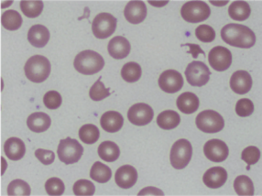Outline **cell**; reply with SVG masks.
<instances>
[{
	"label": "cell",
	"instance_id": "cell-1",
	"mask_svg": "<svg viewBox=\"0 0 262 196\" xmlns=\"http://www.w3.org/2000/svg\"><path fill=\"white\" fill-rule=\"evenodd\" d=\"M221 37L226 43L236 48L249 49L256 43V35L249 27L230 23L221 30Z\"/></svg>",
	"mask_w": 262,
	"mask_h": 196
},
{
	"label": "cell",
	"instance_id": "cell-2",
	"mask_svg": "<svg viewBox=\"0 0 262 196\" xmlns=\"http://www.w3.org/2000/svg\"><path fill=\"white\" fill-rule=\"evenodd\" d=\"M75 70L83 75H93L99 73L105 66L104 58L95 51L86 50L78 53L74 61Z\"/></svg>",
	"mask_w": 262,
	"mask_h": 196
},
{
	"label": "cell",
	"instance_id": "cell-3",
	"mask_svg": "<svg viewBox=\"0 0 262 196\" xmlns=\"http://www.w3.org/2000/svg\"><path fill=\"white\" fill-rule=\"evenodd\" d=\"M51 62L42 55L31 57L24 67L27 78L36 83H42L47 80L51 74Z\"/></svg>",
	"mask_w": 262,
	"mask_h": 196
},
{
	"label": "cell",
	"instance_id": "cell-4",
	"mask_svg": "<svg viewBox=\"0 0 262 196\" xmlns=\"http://www.w3.org/2000/svg\"><path fill=\"white\" fill-rule=\"evenodd\" d=\"M59 160L66 165L75 164L80 161L83 156V146L78 142V140L71 138H66L61 140L57 149Z\"/></svg>",
	"mask_w": 262,
	"mask_h": 196
},
{
	"label": "cell",
	"instance_id": "cell-5",
	"mask_svg": "<svg viewBox=\"0 0 262 196\" xmlns=\"http://www.w3.org/2000/svg\"><path fill=\"white\" fill-rule=\"evenodd\" d=\"M192 156V144L185 139H181L177 140L171 147L170 164L176 170H183L189 164Z\"/></svg>",
	"mask_w": 262,
	"mask_h": 196
},
{
	"label": "cell",
	"instance_id": "cell-6",
	"mask_svg": "<svg viewBox=\"0 0 262 196\" xmlns=\"http://www.w3.org/2000/svg\"><path fill=\"white\" fill-rule=\"evenodd\" d=\"M195 124L200 130L207 134H214L222 130L225 126L223 117L214 110H205L198 114Z\"/></svg>",
	"mask_w": 262,
	"mask_h": 196
},
{
	"label": "cell",
	"instance_id": "cell-7",
	"mask_svg": "<svg viewBox=\"0 0 262 196\" xmlns=\"http://www.w3.org/2000/svg\"><path fill=\"white\" fill-rule=\"evenodd\" d=\"M181 15L185 21L198 23L205 21L211 15V9L204 1H189L183 6Z\"/></svg>",
	"mask_w": 262,
	"mask_h": 196
},
{
	"label": "cell",
	"instance_id": "cell-8",
	"mask_svg": "<svg viewBox=\"0 0 262 196\" xmlns=\"http://www.w3.org/2000/svg\"><path fill=\"white\" fill-rule=\"evenodd\" d=\"M117 23L118 20L113 15L106 12L98 14L93 20V33L97 39H107L116 31Z\"/></svg>",
	"mask_w": 262,
	"mask_h": 196
},
{
	"label": "cell",
	"instance_id": "cell-9",
	"mask_svg": "<svg viewBox=\"0 0 262 196\" xmlns=\"http://www.w3.org/2000/svg\"><path fill=\"white\" fill-rule=\"evenodd\" d=\"M210 75L211 72L209 68L203 61H192L188 64L185 70V76L187 79V82L192 86L201 88L206 85V83L209 82Z\"/></svg>",
	"mask_w": 262,
	"mask_h": 196
},
{
	"label": "cell",
	"instance_id": "cell-10",
	"mask_svg": "<svg viewBox=\"0 0 262 196\" xmlns=\"http://www.w3.org/2000/svg\"><path fill=\"white\" fill-rule=\"evenodd\" d=\"M153 117L154 112L152 107L144 103L132 105L127 112V118L129 122L138 126L148 125L152 121Z\"/></svg>",
	"mask_w": 262,
	"mask_h": 196
},
{
	"label": "cell",
	"instance_id": "cell-11",
	"mask_svg": "<svg viewBox=\"0 0 262 196\" xmlns=\"http://www.w3.org/2000/svg\"><path fill=\"white\" fill-rule=\"evenodd\" d=\"M208 61L214 70L224 72L231 66V52L223 46H216L210 51Z\"/></svg>",
	"mask_w": 262,
	"mask_h": 196
},
{
	"label": "cell",
	"instance_id": "cell-12",
	"mask_svg": "<svg viewBox=\"0 0 262 196\" xmlns=\"http://www.w3.org/2000/svg\"><path fill=\"white\" fill-rule=\"evenodd\" d=\"M158 83L162 91L174 94L184 86V78L178 71L166 70L161 74Z\"/></svg>",
	"mask_w": 262,
	"mask_h": 196
},
{
	"label": "cell",
	"instance_id": "cell-13",
	"mask_svg": "<svg viewBox=\"0 0 262 196\" xmlns=\"http://www.w3.org/2000/svg\"><path fill=\"white\" fill-rule=\"evenodd\" d=\"M204 153L209 161L219 163L227 160L229 154V149L227 144L224 142L223 140L214 139V140H208L205 144Z\"/></svg>",
	"mask_w": 262,
	"mask_h": 196
},
{
	"label": "cell",
	"instance_id": "cell-14",
	"mask_svg": "<svg viewBox=\"0 0 262 196\" xmlns=\"http://www.w3.org/2000/svg\"><path fill=\"white\" fill-rule=\"evenodd\" d=\"M124 15L131 24H140L147 17V7L143 1H129L127 3Z\"/></svg>",
	"mask_w": 262,
	"mask_h": 196
},
{
	"label": "cell",
	"instance_id": "cell-15",
	"mask_svg": "<svg viewBox=\"0 0 262 196\" xmlns=\"http://www.w3.org/2000/svg\"><path fill=\"white\" fill-rule=\"evenodd\" d=\"M115 181L119 187L129 189L133 187L138 181V171L133 166H121L116 171Z\"/></svg>",
	"mask_w": 262,
	"mask_h": 196
},
{
	"label": "cell",
	"instance_id": "cell-16",
	"mask_svg": "<svg viewBox=\"0 0 262 196\" xmlns=\"http://www.w3.org/2000/svg\"><path fill=\"white\" fill-rule=\"evenodd\" d=\"M252 78L247 71H236L230 78V88L238 95L249 93L252 88Z\"/></svg>",
	"mask_w": 262,
	"mask_h": 196
},
{
	"label": "cell",
	"instance_id": "cell-17",
	"mask_svg": "<svg viewBox=\"0 0 262 196\" xmlns=\"http://www.w3.org/2000/svg\"><path fill=\"white\" fill-rule=\"evenodd\" d=\"M227 172L223 167L215 166L206 170L203 176V182L207 187L217 189L227 183Z\"/></svg>",
	"mask_w": 262,
	"mask_h": 196
},
{
	"label": "cell",
	"instance_id": "cell-18",
	"mask_svg": "<svg viewBox=\"0 0 262 196\" xmlns=\"http://www.w3.org/2000/svg\"><path fill=\"white\" fill-rule=\"evenodd\" d=\"M130 43L122 36H117L110 39L107 45V51L110 56L116 60H122L130 53Z\"/></svg>",
	"mask_w": 262,
	"mask_h": 196
},
{
	"label": "cell",
	"instance_id": "cell-19",
	"mask_svg": "<svg viewBox=\"0 0 262 196\" xmlns=\"http://www.w3.org/2000/svg\"><path fill=\"white\" fill-rule=\"evenodd\" d=\"M50 31L43 25H33L28 32L29 42L36 48H43L49 42Z\"/></svg>",
	"mask_w": 262,
	"mask_h": 196
},
{
	"label": "cell",
	"instance_id": "cell-20",
	"mask_svg": "<svg viewBox=\"0 0 262 196\" xmlns=\"http://www.w3.org/2000/svg\"><path fill=\"white\" fill-rule=\"evenodd\" d=\"M100 125L106 132L116 133L122 128L124 118L121 114L117 111H107L103 114L100 119Z\"/></svg>",
	"mask_w": 262,
	"mask_h": 196
},
{
	"label": "cell",
	"instance_id": "cell-21",
	"mask_svg": "<svg viewBox=\"0 0 262 196\" xmlns=\"http://www.w3.org/2000/svg\"><path fill=\"white\" fill-rule=\"evenodd\" d=\"M4 150L7 157L11 161H19L25 156L26 146L18 138H9L5 142Z\"/></svg>",
	"mask_w": 262,
	"mask_h": 196
},
{
	"label": "cell",
	"instance_id": "cell-22",
	"mask_svg": "<svg viewBox=\"0 0 262 196\" xmlns=\"http://www.w3.org/2000/svg\"><path fill=\"white\" fill-rule=\"evenodd\" d=\"M176 105L181 112L190 115L196 112L197 109L199 108L200 102L195 94L191 92H185L180 95L177 98Z\"/></svg>",
	"mask_w": 262,
	"mask_h": 196
},
{
	"label": "cell",
	"instance_id": "cell-23",
	"mask_svg": "<svg viewBox=\"0 0 262 196\" xmlns=\"http://www.w3.org/2000/svg\"><path fill=\"white\" fill-rule=\"evenodd\" d=\"M52 120L47 114L36 112L27 119V126L32 132L42 133L51 126Z\"/></svg>",
	"mask_w": 262,
	"mask_h": 196
},
{
	"label": "cell",
	"instance_id": "cell-24",
	"mask_svg": "<svg viewBox=\"0 0 262 196\" xmlns=\"http://www.w3.org/2000/svg\"><path fill=\"white\" fill-rule=\"evenodd\" d=\"M251 13V9L246 1H235L228 8V15L230 18L237 21H244L248 19Z\"/></svg>",
	"mask_w": 262,
	"mask_h": 196
},
{
	"label": "cell",
	"instance_id": "cell-25",
	"mask_svg": "<svg viewBox=\"0 0 262 196\" xmlns=\"http://www.w3.org/2000/svg\"><path fill=\"white\" fill-rule=\"evenodd\" d=\"M181 117L173 110H165L158 116L157 124L162 129L170 130L179 126Z\"/></svg>",
	"mask_w": 262,
	"mask_h": 196
},
{
	"label": "cell",
	"instance_id": "cell-26",
	"mask_svg": "<svg viewBox=\"0 0 262 196\" xmlns=\"http://www.w3.org/2000/svg\"><path fill=\"white\" fill-rule=\"evenodd\" d=\"M98 155L103 161L114 162L120 156V149L113 141H104L98 147Z\"/></svg>",
	"mask_w": 262,
	"mask_h": 196
},
{
	"label": "cell",
	"instance_id": "cell-27",
	"mask_svg": "<svg viewBox=\"0 0 262 196\" xmlns=\"http://www.w3.org/2000/svg\"><path fill=\"white\" fill-rule=\"evenodd\" d=\"M22 23L21 15L13 9L5 11L1 16V24L8 31H17L21 27Z\"/></svg>",
	"mask_w": 262,
	"mask_h": 196
},
{
	"label": "cell",
	"instance_id": "cell-28",
	"mask_svg": "<svg viewBox=\"0 0 262 196\" xmlns=\"http://www.w3.org/2000/svg\"><path fill=\"white\" fill-rule=\"evenodd\" d=\"M112 177V170L108 166L103 164L100 161H96L90 170V178L97 183H105Z\"/></svg>",
	"mask_w": 262,
	"mask_h": 196
},
{
	"label": "cell",
	"instance_id": "cell-29",
	"mask_svg": "<svg viewBox=\"0 0 262 196\" xmlns=\"http://www.w3.org/2000/svg\"><path fill=\"white\" fill-rule=\"evenodd\" d=\"M142 74V70L139 63L134 61H129L123 66L121 70V76L127 83H136L140 80Z\"/></svg>",
	"mask_w": 262,
	"mask_h": 196
},
{
	"label": "cell",
	"instance_id": "cell-30",
	"mask_svg": "<svg viewBox=\"0 0 262 196\" xmlns=\"http://www.w3.org/2000/svg\"><path fill=\"white\" fill-rule=\"evenodd\" d=\"M79 137H80V140H82V142L91 145V144L96 143L97 140H99L100 131L97 126L93 124L83 125L79 129Z\"/></svg>",
	"mask_w": 262,
	"mask_h": 196
},
{
	"label": "cell",
	"instance_id": "cell-31",
	"mask_svg": "<svg viewBox=\"0 0 262 196\" xmlns=\"http://www.w3.org/2000/svg\"><path fill=\"white\" fill-rule=\"evenodd\" d=\"M234 189L238 195H254L253 183L246 175H241L235 179Z\"/></svg>",
	"mask_w": 262,
	"mask_h": 196
},
{
	"label": "cell",
	"instance_id": "cell-32",
	"mask_svg": "<svg viewBox=\"0 0 262 196\" xmlns=\"http://www.w3.org/2000/svg\"><path fill=\"white\" fill-rule=\"evenodd\" d=\"M22 13L30 18H38L43 10L42 1H20Z\"/></svg>",
	"mask_w": 262,
	"mask_h": 196
},
{
	"label": "cell",
	"instance_id": "cell-33",
	"mask_svg": "<svg viewBox=\"0 0 262 196\" xmlns=\"http://www.w3.org/2000/svg\"><path fill=\"white\" fill-rule=\"evenodd\" d=\"M31 187L25 181L14 180L8 186V194L10 196L31 195Z\"/></svg>",
	"mask_w": 262,
	"mask_h": 196
},
{
	"label": "cell",
	"instance_id": "cell-34",
	"mask_svg": "<svg viewBox=\"0 0 262 196\" xmlns=\"http://www.w3.org/2000/svg\"><path fill=\"white\" fill-rule=\"evenodd\" d=\"M101 77L98 78L92 88H90L89 96L94 101H102L110 96V89L105 88V84L101 82Z\"/></svg>",
	"mask_w": 262,
	"mask_h": 196
},
{
	"label": "cell",
	"instance_id": "cell-35",
	"mask_svg": "<svg viewBox=\"0 0 262 196\" xmlns=\"http://www.w3.org/2000/svg\"><path fill=\"white\" fill-rule=\"evenodd\" d=\"M75 195H94L96 192L95 184L88 180H78L73 187Z\"/></svg>",
	"mask_w": 262,
	"mask_h": 196
},
{
	"label": "cell",
	"instance_id": "cell-36",
	"mask_svg": "<svg viewBox=\"0 0 262 196\" xmlns=\"http://www.w3.org/2000/svg\"><path fill=\"white\" fill-rule=\"evenodd\" d=\"M45 190L49 195H61L66 191V186L61 179L53 177L45 183Z\"/></svg>",
	"mask_w": 262,
	"mask_h": 196
},
{
	"label": "cell",
	"instance_id": "cell-37",
	"mask_svg": "<svg viewBox=\"0 0 262 196\" xmlns=\"http://www.w3.org/2000/svg\"><path fill=\"white\" fill-rule=\"evenodd\" d=\"M195 36L199 40L208 43L215 39V31L209 25H200L195 30Z\"/></svg>",
	"mask_w": 262,
	"mask_h": 196
},
{
	"label": "cell",
	"instance_id": "cell-38",
	"mask_svg": "<svg viewBox=\"0 0 262 196\" xmlns=\"http://www.w3.org/2000/svg\"><path fill=\"white\" fill-rule=\"evenodd\" d=\"M260 158V151L255 146H249L248 148L243 149L241 153V159L249 165L256 164Z\"/></svg>",
	"mask_w": 262,
	"mask_h": 196
},
{
	"label": "cell",
	"instance_id": "cell-39",
	"mask_svg": "<svg viewBox=\"0 0 262 196\" xmlns=\"http://www.w3.org/2000/svg\"><path fill=\"white\" fill-rule=\"evenodd\" d=\"M253 112V102L249 98H242L236 102V113L241 118L249 117Z\"/></svg>",
	"mask_w": 262,
	"mask_h": 196
},
{
	"label": "cell",
	"instance_id": "cell-40",
	"mask_svg": "<svg viewBox=\"0 0 262 196\" xmlns=\"http://www.w3.org/2000/svg\"><path fill=\"white\" fill-rule=\"evenodd\" d=\"M43 103L49 109L59 108L62 103V98L60 93L57 91H49L44 95Z\"/></svg>",
	"mask_w": 262,
	"mask_h": 196
},
{
	"label": "cell",
	"instance_id": "cell-41",
	"mask_svg": "<svg viewBox=\"0 0 262 196\" xmlns=\"http://www.w3.org/2000/svg\"><path fill=\"white\" fill-rule=\"evenodd\" d=\"M35 156L43 165H51L55 160V154L53 151L42 148L36 149Z\"/></svg>",
	"mask_w": 262,
	"mask_h": 196
},
{
	"label": "cell",
	"instance_id": "cell-42",
	"mask_svg": "<svg viewBox=\"0 0 262 196\" xmlns=\"http://www.w3.org/2000/svg\"><path fill=\"white\" fill-rule=\"evenodd\" d=\"M183 46H188V47L190 48V51H189L188 53H190L191 54H192V57H193L194 59H196L199 53H201V54H204V55H205V52H204V51L202 50L201 47H200L199 45H197V44L186 43L184 44V45H182V47H183Z\"/></svg>",
	"mask_w": 262,
	"mask_h": 196
},
{
	"label": "cell",
	"instance_id": "cell-43",
	"mask_svg": "<svg viewBox=\"0 0 262 196\" xmlns=\"http://www.w3.org/2000/svg\"><path fill=\"white\" fill-rule=\"evenodd\" d=\"M163 194L164 193L161 190L153 187L145 188L139 193V195H163Z\"/></svg>",
	"mask_w": 262,
	"mask_h": 196
}]
</instances>
